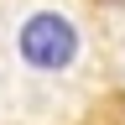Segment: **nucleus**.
Listing matches in <instances>:
<instances>
[{
    "label": "nucleus",
    "instance_id": "obj_1",
    "mask_svg": "<svg viewBox=\"0 0 125 125\" xmlns=\"http://www.w3.org/2000/svg\"><path fill=\"white\" fill-rule=\"evenodd\" d=\"M73 52H78V37L62 16L42 10L21 26V57L37 62V68H62V62H73Z\"/></svg>",
    "mask_w": 125,
    "mask_h": 125
}]
</instances>
